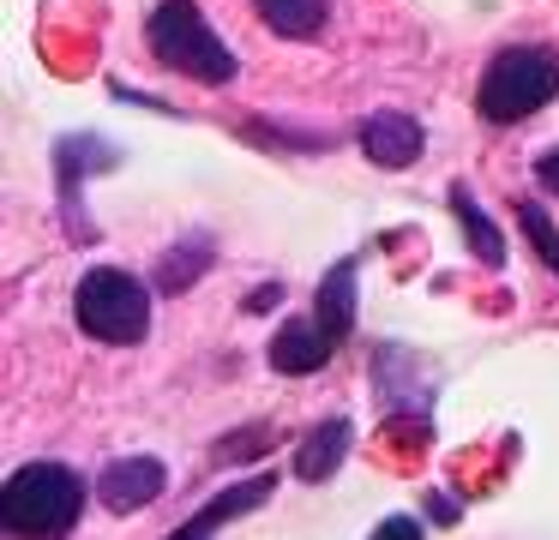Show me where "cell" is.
<instances>
[{"instance_id": "cell-1", "label": "cell", "mask_w": 559, "mask_h": 540, "mask_svg": "<svg viewBox=\"0 0 559 540\" xmlns=\"http://www.w3.org/2000/svg\"><path fill=\"white\" fill-rule=\"evenodd\" d=\"M79 511H85V480L61 463H31L7 480L0 499V523L19 540H61L73 535Z\"/></svg>"}, {"instance_id": "cell-2", "label": "cell", "mask_w": 559, "mask_h": 540, "mask_svg": "<svg viewBox=\"0 0 559 540\" xmlns=\"http://www.w3.org/2000/svg\"><path fill=\"white\" fill-rule=\"evenodd\" d=\"M554 96H559V55L554 48H535V43L499 48V55L487 60L481 84H475V108H481V120H493V127L542 115Z\"/></svg>"}, {"instance_id": "cell-3", "label": "cell", "mask_w": 559, "mask_h": 540, "mask_svg": "<svg viewBox=\"0 0 559 540\" xmlns=\"http://www.w3.org/2000/svg\"><path fill=\"white\" fill-rule=\"evenodd\" d=\"M145 43L163 67L193 79V84H229L235 79V48L211 31V19L193 0H163L145 19Z\"/></svg>"}, {"instance_id": "cell-4", "label": "cell", "mask_w": 559, "mask_h": 540, "mask_svg": "<svg viewBox=\"0 0 559 540\" xmlns=\"http://www.w3.org/2000/svg\"><path fill=\"white\" fill-rule=\"evenodd\" d=\"M73 319H79V331L97 336V343H145L151 295L133 271L97 264V271H85L73 288Z\"/></svg>"}, {"instance_id": "cell-5", "label": "cell", "mask_w": 559, "mask_h": 540, "mask_svg": "<svg viewBox=\"0 0 559 540\" xmlns=\"http://www.w3.org/2000/svg\"><path fill=\"white\" fill-rule=\"evenodd\" d=\"M163 480H169V468L157 456H121V463H109L97 475V499L115 516H127V511H145L151 499H163Z\"/></svg>"}, {"instance_id": "cell-6", "label": "cell", "mask_w": 559, "mask_h": 540, "mask_svg": "<svg viewBox=\"0 0 559 540\" xmlns=\"http://www.w3.org/2000/svg\"><path fill=\"white\" fill-rule=\"evenodd\" d=\"M421 144H427L421 120L403 115V108H379L361 127V151H367V163H379V168H409L415 156H421Z\"/></svg>"}, {"instance_id": "cell-7", "label": "cell", "mask_w": 559, "mask_h": 540, "mask_svg": "<svg viewBox=\"0 0 559 540\" xmlns=\"http://www.w3.org/2000/svg\"><path fill=\"white\" fill-rule=\"evenodd\" d=\"M331 336L319 331V319H289L277 336H271V367L289 372V379H307V372H319L331 360Z\"/></svg>"}, {"instance_id": "cell-8", "label": "cell", "mask_w": 559, "mask_h": 540, "mask_svg": "<svg viewBox=\"0 0 559 540\" xmlns=\"http://www.w3.org/2000/svg\"><path fill=\"white\" fill-rule=\"evenodd\" d=\"M349 439H355L349 420H325V427H313V432L301 439V451H295V475H301L307 487L331 480V475L343 468V456H349Z\"/></svg>"}, {"instance_id": "cell-9", "label": "cell", "mask_w": 559, "mask_h": 540, "mask_svg": "<svg viewBox=\"0 0 559 540\" xmlns=\"http://www.w3.org/2000/svg\"><path fill=\"white\" fill-rule=\"evenodd\" d=\"M313 319H319V331H325L331 343H343V336L355 331V259H337V271L319 283Z\"/></svg>"}, {"instance_id": "cell-10", "label": "cell", "mask_w": 559, "mask_h": 540, "mask_svg": "<svg viewBox=\"0 0 559 540\" xmlns=\"http://www.w3.org/2000/svg\"><path fill=\"white\" fill-rule=\"evenodd\" d=\"M259 24H271L277 36H289V43H307V36L325 31L331 19V0H253Z\"/></svg>"}, {"instance_id": "cell-11", "label": "cell", "mask_w": 559, "mask_h": 540, "mask_svg": "<svg viewBox=\"0 0 559 540\" xmlns=\"http://www.w3.org/2000/svg\"><path fill=\"white\" fill-rule=\"evenodd\" d=\"M451 211H457V228L469 235L475 259H481V264H499V259H506V240H499V228H493V223H487V211L475 204V192H469V187H451Z\"/></svg>"}, {"instance_id": "cell-12", "label": "cell", "mask_w": 559, "mask_h": 540, "mask_svg": "<svg viewBox=\"0 0 559 540\" xmlns=\"http://www.w3.org/2000/svg\"><path fill=\"white\" fill-rule=\"evenodd\" d=\"M205 240H193V247H169L163 252V264H157V288H169V295H181V288H193L199 276L211 271V259H205Z\"/></svg>"}, {"instance_id": "cell-13", "label": "cell", "mask_w": 559, "mask_h": 540, "mask_svg": "<svg viewBox=\"0 0 559 540\" xmlns=\"http://www.w3.org/2000/svg\"><path fill=\"white\" fill-rule=\"evenodd\" d=\"M518 223H523V235H530L535 259H542L547 271H559V228H554V216H547L535 199H523L518 204Z\"/></svg>"}, {"instance_id": "cell-14", "label": "cell", "mask_w": 559, "mask_h": 540, "mask_svg": "<svg viewBox=\"0 0 559 540\" xmlns=\"http://www.w3.org/2000/svg\"><path fill=\"white\" fill-rule=\"evenodd\" d=\"M373 540H421V523L415 516H391V523H379Z\"/></svg>"}, {"instance_id": "cell-15", "label": "cell", "mask_w": 559, "mask_h": 540, "mask_svg": "<svg viewBox=\"0 0 559 540\" xmlns=\"http://www.w3.org/2000/svg\"><path fill=\"white\" fill-rule=\"evenodd\" d=\"M535 180H542L547 192H559V144H554V151L542 156V163H535Z\"/></svg>"}, {"instance_id": "cell-16", "label": "cell", "mask_w": 559, "mask_h": 540, "mask_svg": "<svg viewBox=\"0 0 559 540\" xmlns=\"http://www.w3.org/2000/svg\"><path fill=\"white\" fill-rule=\"evenodd\" d=\"M277 300H283V288L271 283V288H259V295H247V312H271Z\"/></svg>"}]
</instances>
